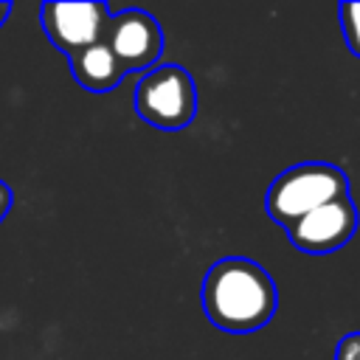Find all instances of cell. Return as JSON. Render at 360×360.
Listing matches in <instances>:
<instances>
[{
  "label": "cell",
  "mask_w": 360,
  "mask_h": 360,
  "mask_svg": "<svg viewBox=\"0 0 360 360\" xmlns=\"http://www.w3.org/2000/svg\"><path fill=\"white\" fill-rule=\"evenodd\" d=\"M200 301L217 329L248 335L273 321L278 309V287L259 262L225 256L205 270Z\"/></svg>",
  "instance_id": "1"
},
{
  "label": "cell",
  "mask_w": 360,
  "mask_h": 360,
  "mask_svg": "<svg viewBox=\"0 0 360 360\" xmlns=\"http://www.w3.org/2000/svg\"><path fill=\"white\" fill-rule=\"evenodd\" d=\"M349 194V174L323 160H307L284 169L264 191V211L281 228L292 225L304 214L315 211L318 205L346 197Z\"/></svg>",
  "instance_id": "2"
},
{
  "label": "cell",
  "mask_w": 360,
  "mask_h": 360,
  "mask_svg": "<svg viewBox=\"0 0 360 360\" xmlns=\"http://www.w3.org/2000/svg\"><path fill=\"white\" fill-rule=\"evenodd\" d=\"M11 202H14V191H11V186H8V183H3V180H0V222H3V217L8 214Z\"/></svg>",
  "instance_id": "10"
},
{
  "label": "cell",
  "mask_w": 360,
  "mask_h": 360,
  "mask_svg": "<svg viewBox=\"0 0 360 360\" xmlns=\"http://www.w3.org/2000/svg\"><path fill=\"white\" fill-rule=\"evenodd\" d=\"M104 45L124 73H146L163 53V28L143 8H124L110 17Z\"/></svg>",
  "instance_id": "5"
},
{
  "label": "cell",
  "mask_w": 360,
  "mask_h": 360,
  "mask_svg": "<svg viewBox=\"0 0 360 360\" xmlns=\"http://www.w3.org/2000/svg\"><path fill=\"white\" fill-rule=\"evenodd\" d=\"M132 104L138 118L149 127L177 132L197 115V84L183 65H155L141 73Z\"/></svg>",
  "instance_id": "3"
},
{
  "label": "cell",
  "mask_w": 360,
  "mask_h": 360,
  "mask_svg": "<svg viewBox=\"0 0 360 360\" xmlns=\"http://www.w3.org/2000/svg\"><path fill=\"white\" fill-rule=\"evenodd\" d=\"M357 222H360L357 205L352 202V194H346V197L318 205L315 211L304 214L284 231H287L292 248H298L301 253L326 256V253H335L349 245V239L357 231Z\"/></svg>",
  "instance_id": "6"
},
{
  "label": "cell",
  "mask_w": 360,
  "mask_h": 360,
  "mask_svg": "<svg viewBox=\"0 0 360 360\" xmlns=\"http://www.w3.org/2000/svg\"><path fill=\"white\" fill-rule=\"evenodd\" d=\"M335 360H360V332H349L338 340Z\"/></svg>",
  "instance_id": "9"
},
{
  "label": "cell",
  "mask_w": 360,
  "mask_h": 360,
  "mask_svg": "<svg viewBox=\"0 0 360 360\" xmlns=\"http://www.w3.org/2000/svg\"><path fill=\"white\" fill-rule=\"evenodd\" d=\"M70 73H73V79H76L84 90H90V93H110V90H115V87L121 84V79L127 76L104 42L90 45V48L73 53V56H70Z\"/></svg>",
  "instance_id": "7"
},
{
  "label": "cell",
  "mask_w": 360,
  "mask_h": 360,
  "mask_svg": "<svg viewBox=\"0 0 360 360\" xmlns=\"http://www.w3.org/2000/svg\"><path fill=\"white\" fill-rule=\"evenodd\" d=\"M110 8L107 3H42L39 22L45 37L56 51H62L68 59L90 45L104 42L107 25H110Z\"/></svg>",
  "instance_id": "4"
},
{
  "label": "cell",
  "mask_w": 360,
  "mask_h": 360,
  "mask_svg": "<svg viewBox=\"0 0 360 360\" xmlns=\"http://www.w3.org/2000/svg\"><path fill=\"white\" fill-rule=\"evenodd\" d=\"M340 28L349 51L360 56V3H343L340 6Z\"/></svg>",
  "instance_id": "8"
},
{
  "label": "cell",
  "mask_w": 360,
  "mask_h": 360,
  "mask_svg": "<svg viewBox=\"0 0 360 360\" xmlns=\"http://www.w3.org/2000/svg\"><path fill=\"white\" fill-rule=\"evenodd\" d=\"M8 14H11V3H6V0H0V28H3V22L8 20Z\"/></svg>",
  "instance_id": "11"
}]
</instances>
